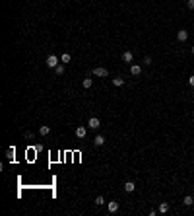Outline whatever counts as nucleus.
<instances>
[{
  "instance_id": "obj_14",
  "label": "nucleus",
  "mask_w": 194,
  "mask_h": 216,
  "mask_svg": "<svg viewBox=\"0 0 194 216\" xmlns=\"http://www.w3.org/2000/svg\"><path fill=\"white\" fill-rule=\"evenodd\" d=\"M54 72H56V76H62V74H64L66 72V68H64V64H58L56 68H54Z\"/></svg>"
},
{
  "instance_id": "obj_19",
  "label": "nucleus",
  "mask_w": 194,
  "mask_h": 216,
  "mask_svg": "<svg viewBox=\"0 0 194 216\" xmlns=\"http://www.w3.org/2000/svg\"><path fill=\"white\" fill-rule=\"evenodd\" d=\"M95 204H97V206H103V204H105V199H103L101 195H99V197H95Z\"/></svg>"
},
{
  "instance_id": "obj_16",
  "label": "nucleus",
  "mask_w": 194,
  "mask_h": 216,
  "mask_svg": "<svg viewBox=\"0 0 194 216\" xmlns=\"http://www.w3.org/2000/svg\"><path fill=\"white\" fill-rule=\"evenodd\" d=\"M113 86L120 88V86H124V80H122V78H113Z\"/></svg>"
},
{
  "instance_id": "obj_8",
  "label": "nucleus",
  "mask_w": 194,
  "mask_h": 216,
  "mask_svg": "<svg viewBox=\"0 0 194 216\" xmlns=\"http://www.w3.org/2000/svg\"><path fill=\"white\" fill-rule=\"evenodd\" d=\"M132 60H134V55L130 51H124L122 53V62H132Z\"/></svg>"
},
{
  "instance_id": "obj_9",
  "label": "nucleus",
  "mask_w": 194,
  "mask_h": 216,
  "mask_svg": "<svg viewBox=\"0 0 194 216\" xmlns=\"http://www.w3.org/2000/svg\"><path fill=\"white\" fill-rule=\"evenodd\" d=\"M93 144H95V146H103V144H105V136H103V134H97V136L93 138Z\"/></svg>"
},
{
  "instance_id": "obj_1",
  "label": "nucleus",
  "mask_w": 194,
  "mask_h": 216,
  "mask_svg": "<svg viewBox=\"0 0 194 216\" xmlns=\"http://www.w3.org/2000/svg\"><path fill=\"white\" fill-rule=\"evenodd\" d=\"M47 66H49V68H56L58 66V57L56 55H49V57H47Z\"/></svg>"
},
{
  "instance_id": "obj_21",
  "label": "nucleus",
  "mask_w": 194,
  "mask_h": 216,
  "mask_svg": "<svg viewBox=\"0 0 194 216\" xmlns=\"http://www.w3.org/2000/svg\"><path fill=\"white\" fill-rule=\"evenodd\" d=\"M186 6L188 10H194V0H186Z\"/></svg>"
},
{
  "instance_id": "obj_13",
  "label": "nucleus",
  "mask_w": 194,
  "mask_h": 216,
  "mask_svg": "<svg viewBox=\"0 0 194 216\" xmlns=\"http://www.w3.org/2000/svg\"><path fill=\"white\" fill-rule=\"evenodd\" d=\"M14 154H16V150H14V146H12V148H8V150H6V158H8V160H10V162H14Z\"/></svg>"
},
{
  "instance_id": "obj_17",
  "label": "nucleus",
  "mask_w": 194,
  "mask_h": 216,
  "mask_svg": "<svg viewBox=\"0 0 194 216\" xmlns=\"http://www.w3.org/2000/svg\"><path fill=\"white\" fill-rule=\"evenodd\" d=\"M70 55H68V53H64V55H62V57H60V62H62V64H66V62H70Z\"/></svg>"
},
{
  "instance_id": "obj_3",
  "label": "nucleus",
  "mask_w": 194,
  "mask_h": 216,
  "mask_svg": "<svg viewBox=\"0 0 194 216\" xmlns=\"http://www.w3.org/2000/svg\"><path fill=\"white\" fill-rule=\"evenodd\" d=\"M89 129H93V131H97V129H99V127H101V121H99V119L97 117H89Z\"/></svg>"
},
{
  "instance_id": "obj_7",
  "label": "nucleus",
  "mask_w": 194,
  "mask_h": 216,
  "mask_svg": "<svg viewBox=\"0 0 194 216\" xmlns=\"http://www.w3.org/2000/svg\"><path fill=\"white\" fill-rule=\"evenodd\" d=\"M124 191H126V193H134V191H136V183H134V181H126V183H124Z\"/></svg>"
},
{
  "instance_id": "obj_2",
  "label": "nucleus",
  "mask_w": 194,
  "mask_h": 216,
  "mask_svg": "<svg viewBox=\"0 0 194 216\" xmlns=\"http://www.w3.org/2000/svg\"><path fill=\"white\" fill-rule=\"evenodd\" d=\"M93 76L105 78V76H109V70H107V68H103V66H97V68H93Z\"/></svg>"
},
{
  "instance_id": "obj_18",
  "label": "nucleus",
  "mask_w": 194,
  "mask_h": 216,
  "mask_svg": "<svg viewBox=\"0 0 194 216\" xmlns=\"http://www.w3.org/2000/svg\"><path fill=\"white\" fill-rule=\"evenodd\" d=\"M167 210H169V204H167V203H161V204H159V212H161V214H165Z\"/></svg>"
},
{
  "instance_id": "obj_4",
  "label": "nucleus",
  "mask_w": 194,
  "mask_h": 216,
  "mask_svg": "<svg viewBox=\"0 0 194 216\" xmlns=\"http://www.w3.org/2000/svg\"><path fill=\"white\" fill-rule=\"evenodd\" d=\"M39 134H41V136H49V134H51V127H49V125H41V127H39Z\"/></svg>"
},
{
  "instance_id": "obj_23",
  "label": "nucleus",
  "mask_w": 194,
  "mask_h": 216,
  "mask_svg": "<svg viewBox=\"0 0 194 216\" xmlns=\"http://www.w3.org/2000/svg\"><path fill=\"white\" fill-rule=\"evenodd\" d=\"M188 84H190V86H192V88H194V74H192V76H190V78H188Z\"/></svg>"
},
{
  "instance_id": "obj_10",
  "label": "nucleus",
  "mask_w": 194,
  "mask_h": 216,
  "mask_svg": "<svg viewBox=\"0 0 194 216\" xmlns=\"http://www.w3.org/2000/svg\"><path fill=\"white\" fill-rule=\"evenodd\" d=\"M85 132H87V129H85V127H78V129H76V136H78V138H84Z\"/></svg>"
},
{
  "instance_id": "obj_5",
  "label": "nucleus",
  "mask_w": 194,
  "mask_h": 216,
  "mask_svg": "<svg viewBox=\"0 0 194 216\" xmlns=\"http://www.w3.org/2000/svg\"><path fill=\"white\" fill-rule=\"evenodd\" d=\"M177 39L184 43V41L188 39V31H186V29H179V31H177Z\"/></svg>"
},
{
  "instance_id": "obj_20",
  "label": "nucleus",
  "mask_w": 194,
  "mask_h": 216,
  "mask_svg": "<svg viewBox=\"0 0 194 216\" xmlns=\"http://www.w3.org/2000/svg\"><path fill=\"white\" fill-rule=\"evenodd\" d=\"M25 138H27V140H33V138H35V134H33L31 131H27V132H25Z\"/></svg>"
},
{
  "instance_id": "obj_22",
  "label": "nucleus",
  "mask_w": 194,
  "mask_h": 216,
  "mask_svg": "<svg viewBox=\"0 0 194 216\" xmlns=\"http://www.w3.org/2000/svg\"><path fill=\"white\" fill-rule=\"evenodd\" d=\"M144 64H148V66H151V57H146V59H144Z\"/></svg>"
},
{
  "instance_id": "obj_12",
  "label": "nucleus",
  "mask_w": 194,
  "mask_h": 216,
  "mask_svg": "<svg viewBox=\"0 0 194 216\" xmlns=\"http://www.w3.org/2000/svg\"><path fill=\"white\" fill-rule=\"evenodd\" d=\"M82 86H84L85 90H89L91 86H93V80H91V78H84V82H82Z\"/></svg>"
},
{
  "instance_id": "obj_6",
  "label": "nucleus",
  "mask_w": 194,
  "mask_h": 216,
  "mask_svg": "<svg viewBox=\"0 0 194 216\" xmlns=\"http://www.w3.org/2000/svg\"><path fill=\"white\" fill-rule=\"evenodd\" d=\"M130 74H132V76H140V74H142V66H140V64H132V66H130Z\"/></svg>"
},
{
  "instance_id": "obj_11",
  "label": "nucleus",
  "mask_w": 194,
  "mask_h": 216,
  "mask_svg": "<svg viewBox=\"0 0 194 216\" xmlns=\"http://www.w3.org/2000/svg\"><path fill=\"white\" fill-rule=\"evenodd\" d=\"M107 208H109V212H116V210H118V203H116V201H111V203L107 204Z\"/></svg>"
},
{
  "instance_id": "obj_15",
  "label": "nucleus",
  "mask_w": 194,
  "mask_h": 216,
  "mask_svg": "<svg viewBox=\"0 0 194 216\" xmlns=\"http://www.w3.org/2000/svg\"><path fill=\"white\" fill-rule=\"evenodd\" d=\"M182 203L186 204V206H190V204H194V197H190V195H186V197H184V201H182Z\"/></svg>"
},
{
  "instance_id": "obj_24",
  "label": "nucleus",
  "mask_w": 194,
  "mask_h": 216,
  "mask_svg": "<svg viewBox=\"0 0 194 216\" xmlns=\"http://www.w3.org/2000/svg\"><path fill=\"white\" fill-rule=\"evenodd\" d=\"M190 51H192V55H194V47H192V49H190Z\"/></svg>"
}]
</instances>
